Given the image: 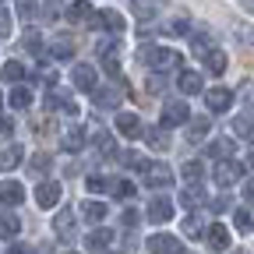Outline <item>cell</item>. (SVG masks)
Segmentation results:
<instances>
[{"label":"cell","instance_id":"1","mask_svg":"<svg viewBox=\"0 0 254 254\" xmlns=\"http://www.w3.org/2000/svg\"><path fill=\"white\" fill-rule=\"evenodd\" d=\"M138 57L148 64V67H155V71H173V67L184 64V57L177 50H170V46H141Z\"/></svg>","mask_w":254,"mask_h":254},{"label":"cell","instance_id":"2","mask_svg":"<svg viewBox=\"0 0 254 254\" xmlns=\"http://www.w3.org/2000/svg\"><path fill=\"white\" fill-rule=\"evenodd\" d=\"M141 177H145L148 187H170L173 184V170L166 163H148V159H145V166H141Z\"/></svg>","mask_w":254,"mask_h":254},{"label":"cell","instance_id":"3","mask_svg":"<svg viewBox=\"0 0 254 254\" xmlns=\"http://www.w3.org/2000/svg\"><path fill=\"white\" fill-rule=\"evenodd\" d=\"M240 177H244V166L233 163V155H230V159H219V163H215V184H219V187H233Z\"/></svg>","mask_w":254,"mask_h":254},{"label":"cell","instance_id":"4","mask_svg":"<svg viewBox=\"0 0 254 254\" xmlns=\"http://www.w3.org/2000/svg\"><path fill=\"white\" fill-rule=\"evenodd\" d=\"M88 25H92V28H106V32H113V36H120V32L127 28L124 14H117V11H95Z\"/></svg>","mask_w":254,"mask_h":254},{"label":"cell","instance_id":"5","mask_svg":"<svg viewBox=\"0 0 254 254\" xmlns=\"http://www.w3.org/2000/svg\"><path fill=\"white\" fill-rule=\"evenodd\" d=\"M145 219H148V222H155V226L170 222V219H173V201H170V198H152V201H148Z\"/></svg>","mask_w":254,"mask_h":254},{"label":"cell","instance_id":"6","mask_svg":"<svg viewBox=\"0 0 254 254\" xmlns=\"http://www.w3.org/2000/svg\"><path fill=\"white\" fill-rule=\"evenodd\" d=\"M205 201H208V194H205L201 180H190V184L180 190V205H184V208H190V212H194V208H201Z\"/></svg>","mask_w":254,"mask_h":254},{"label":"cell","instance_id":"7","mask_svg":"<svg viewBox=\"0 0 254 254\" xmlns=\"http://www.w3.org/2000/svg\"><path fill=\"white\" fill-rule=\"evenodd\" d=\"M205 103H208L212 113H226V110L233 106V92H230V88H222V85H215V88L205 92Z\"/></svg>","mask_w":254,"mask_h":254},{"label":"cell","instance_id":"8","mask_svg":"<svg viewBox=\"0 0 254 254\" xmlns=\"http://www.w3.org/2000/svg\"><path fill=\"white\" fill-rule=\"evenodd\" d=\"M60 180H43L39 187H36V201H39V208H53L57 201H60Z\"/></svg>","mask_w":254,"mask_h":254},{"label":"cell","instance_id":"9","mask_svg":"<svg viewBox=\"0 0 254 254\" xmlns=\"http://www.w3.org/2000/svg\"><path fill=\"white\" fill-rule=\"evenodd\" d=\"M190 120V110H187V103H166L163 106V127H180V124H187Z\"/></svg>","mask_w":254,"mask_h":254},{"label":"cell","instance_id":"10","mask_svg":"<svg viewBox=\"0 0 254 254\" xmlns=\"http://www.w3.org/2000/svg\"><path fill=\"white\" fill-rule=\"evenodd\" d=\"M145 247L155 251V254H177V251H184V244H180L177 237H170V233H155V237H148Z\"/></svg>","mask_w":254,"mask_h":254},{"label":"cell","instance_id":"11","mask_svg":"<svg viewBox=\"0 0 254 254\" xmlns=\"http://www.w3.org/2000/svg\"><path fill=\"white\" fill-rule=\"evenodd\" d=\"M117 134H124V138H141L145 127H141L138 113H117Z\"/></svg>","mask_w":254,"mask_h":254},{"label":"cell","instance_id":"12","mask_svg":"<svg viewBox=\"0 0 254 254\" xmlns=\"http://www.w3.org/2000/svg\"><path fill=\"white\" fill-rule=\"evenodd\" d=\"M99 60L106 64V71H110V74H117V71H120V43H117V39L99 43Z\"/></svg>","mask_w":254,"mask_h":254},{"label":"cell","instance_id":"13","mask_svg":"<svg viewBox=\"0 0 254 254\" xmlns=\"http://www.w3.org/2000/svg\"><path fill=\"white\" fill-rule=\"evenodd\" d=\"M0 201H4L7 208H18L25 201V187L18 180H4V184H0Z\"/></svg>","mask_w":254,"mask_h":254},{"label":"cell","instance_id":"14","mask_svg":"<svg viewBox=\"0 0 254 254\" xmlns=\"http://www.w3.org/2000/svg\"><path fill=\"white\" fill-rule=\"evenodd\" d=\"M71 78H74V85L81 92H92L95 85H99V74H95V67H88V64H78V67L71 71Z\"/></svg>","mask_w":254,"mask_h":254},{"label":"cell","instance_id":"15","mask_svg":"<svg viewBox=\"0 0 254 254\" xmlns=\"http://www.w3.org/2000/svg\"><path fill=\"white\" fill-rule=\"evenodd\" d=\"M74 36H57L53 43H50V57H57V60H71L74 57Z\"/></svg>","mask_w":254,"mask_h":254},{"label":"cell","instance_id":"16","mask_svg":"<svg viewBox=\"0 0 254 254\" xmlns=\"http://www.w3.org/2000/svg\"><path fill=\"white\" fill-rule=\"evenodd\" d=\"M85 247H88V251H106V247H113V230L95 226V230L85 237Z\"/></svg>","mask_w":254,"mask_h":254},{"label":"cell","instance_id":"17","mask_svg":"<svg viewBox=\"0 0 254 254\" xmlns=\"http://www.w3.org/2000/svg\"><path fill=\"white\" fill-rule=\"evenodd\" d=\"M205 67H208V74H215V78H219V74H226V67H230V57L222 53V50H215V46H212V50L205 53Z\"/></svg>","mask_w":254,"mask_h":254},{"label":"cell","instance_id":"18","mask_svg":"<svg viewBox=\"0 0 254 254\" xmlns=\"http://www.w3.org/2000/svg\"><path fill=\"white\" fill-rule=\"evenodd\" d=\"M64 14H67L74 25H88V21H92V14H95V7L88 4V0H74V4L64 11Z\"/></svg>","mask_w":254,"mask_h":254},{"label":"cell","instance_id":"19","mask_svg":"<svg viewBox=\"0 0 254 254\" xmlns=\"http://www.w3.org/2000/svg\"><path fill=\"white\" fill-rule=\"evenodd\" d=\"M205 237H208V247H215V251H230V230L222 226V222L208 226V230H205Z\"/></svg>","mask_w":254,"mask_h":254},{"label":"cell","instance_id":"20","mask_svg":"<svg viewBox=\"0 0 254 254\" xmlns=\"http://www.w3.org/2000/svg\"><path fill=\"white\" fill-rule=\"evenodd\" d=\"M53 230H57L60 237H74V212H71V208H60V212L53 215Z\"/></svg>","mask_w":254,"mask_h":254},{"label":"cell","instance_id":"21","mask_svg":"<svg viewBox=\"0 0 254 254\" xmlns=\"http://www.w3.org/2000/svg\"><path fill=\"white\" fill-rule=\"evenodd\" d=\"M145 141L152 152H166L170 148V134H166V127H148L145 131Z\"/></svg>","mask_w":254,"mask_h":254},{"label":"cell","instance_id":"22","mask_svg":"<svg viewBox=\"0 0 254 254\" xmlns=\"http://www.w3.org/2000/svg\"><path fill=\"white\" fill-rule=\"evenodd\" d=\"M92 95H95V106H106V110H117L120 99H124L120 92H113V88H99V85L92 88Z\"/></svg>","mask_w":254,"mask_h":254},{"label":"cell","instance_id":"23","mask_svg":"<svg viewBox=\"0 0 254 254\" xmlns=\"http://www.w3.org/2000/svg\"><path fill=\"white\" fill-rule=\"evenodd\" d=\"M177 85H180L184 95H198V92H201V74H198V71H180Z\"/></svg>","mask_w":254,"mask_h":254},{"label":"cell","instance_id":"24","mask_svg":"<svg viewBox=\"0 0 254 254\" xmlns=\"http://www.w3.org/2000/svg\"><path fill=\"white\" fill-rule=\"evenodd\" d=\"M21 233V219L7 208V212H0V237H18Z\"/></svg>","mask_w":254,"mask_h":254},{"label":"cell","instance_id":"25","mask_svg":"<svg viewBox=\"0 0 254 254\" xmlns=\"http://www.w3.org/2000/svg\"><path fill=\"white\" fill-rule=\"evenodd\" d=\"M78 208H81V215H85L88 222H103V219H106V212H110L103 201H95V198H92V201H81Z\"/></svg>","mask_w":254,"mask_h":254},{"label":"cell","instance_id":"26","mask_svg":"<svg viewBox=\"0 0 254 254\" xmlns=\"http://www.w3.org/2000/svg\"><path fill=\"white\" fill-rule=\"evenodd\" d=\"M60 145H64V152H81L85 148V131L81 127H71V131L60 138Z\"/></svg>","mask_w":254,"mask_h":254},{"label":"cell","instance_id":"27","mask_svg":"<svg viewBox=\"0 0 254 254\" xmlns=\"http://www.w3.org/2000/svg\"><path fill=\"white\" fill-rule=\"evenodd\" d=\"M7 103H11L14 110H28V106H32V92H28L25 85L14 81V88H11V95H7Z\"/></svg>","mask_w":254,"mask_h":254},{"label":"cell","instance_id":"28","mask_svg":"<svg viewBox=\"0 0 254 254\" xmlns=\"http://www.w3.org/2000/svg\"><path fill=\"white\" fill-rule=\"evenodd\" d=\"M208 127H212V124H208L205 117H198V120H187V141H190V145H198V141L208 134Z\"/></svg>","mask_w":254,"mask_h":254},{"label":"cell","instance_id":"29","mask_svg":"<svg viewBox=\"0 0 254 254\" xmlns=\"http://www.w3.org/2000/svg\"><path fill=\"white\" fill-rule=\"evenodd\" d=\"M233 152H237L233 138H215V141L208 145V155H212V159H230Z\"/></svg>","mask_w":254,"mask_h":254},{"label":"cell","instance_id":"30","mask_svg":"<svg viewBox=\"0 0 254 254\" xmlns=\"http://www.w3.org/2000/svg\"><path fill=\"white\" fill-rule=\"evenodd\" d=\"M233 134L237 138H254V113H240L233 120Z\"/></svg>","mask_w":254,"mask_h":254},{"label":"cell","instance_id":"31","mask_svg":"<svg viewBox=\"0 0 254 254\" xmlns=\"http://www.w3.org/2000/svg\"><path fill=\"white\" fill-rule=\"evenodd\" d=\"M0 74H4V81H11V85H14V81H21L28 71L21 67V60H7L4 67H0Z\"/></svg>","mask_w":254,"mask_h":254},{"label":"cell","instance_id":"32","mask_svg":"<svg viewBox=\"0 0 254 254\" xmlns=\"http://www.w3.org/2000/svg\"><path fill=\"white\" fill-rule=\"evenodd\" d=\"M21 163V148L18 145H7L4 152H0V170H14Z\"/></svg>","mask_w":254,"mask_h":254},{"label":"cell","instance_id":"33","mask_svg":"<svg viewBox=\"0 0 254 254\" xmlns=\"http://www.w3.org/2000/svg\"><path fill=\"white\" fill-rule=\"evenodd\" d=\"M131 11H134L141 21H152V18H155V0H131Z\"/></svg>","mask_w":254,"mask_h":254},{"label":"cell","instance_id":"34","mask_svg":"<svg viewBox=\"0 0 254 254\" xmlns=\"http://www.w3.org/2000/svg\"><path fill=\"white\" fill-rule=\"evenodd\" d=\"M201 233H205V222H201L198 215H187V219H184V237H190V240H198Z\"/></svg>","mask_w":254,"mask_h":254},{"label":"cell","instance_id":"35","mask_svg":"<svg viewBox=\"0 0 254 254\" xmlns=\"http://www.w3.org/2000/svg\"><path fill=\"white\" fill-rule=\"evenodd\" d=\"M233 226H237L240 233H251V230H254V215H251L247 208H237V212H233Z\"/></svg>","mask_w":254,"mask_h":254},{"label":"cell","instance_id":"36","mask_svg":"<svg viewBox=\"0 0 254 254\" xmlns=\"http://www.w3.org/2000/svg\"><path fill=\"white\" fill-rule=\"evenodd\" d=\"M39 11H43V18H46V21H57V18L64 14V4H60V0H43Z\"/></svg>","mask_w":254,"mask_h":254},{"label":"cell","instance_id":"37","mask_svg":"<svg viewBox=\"0 0 254 254\" xmlns=\"http://www.w3.org/2000/svg\"><path fill=\"white\" fill-rule=\"evenodd\" d=\"M85 187L92 190V194H103V190H113V184H110L106 177H99V173H92V177L85 180Z\"/></svg>","mask_w":254,"mask_h":254},{"label":"cell","instance_id":"38","mask_svg":"<svg viewBox=\"0 0 254 254\" xmlns=\"http://www.w3.org/2000/svg\"><path fill=\"white\" fill-rule=\"evenodd\" d=\"M21 39H25V50H28V53H43V39H39V32H36V28H28Z\"/></svg>","mask_w":254,"mask_h":254},{"label":"cell","instance_id":"39","mask_svg":"<svg viewBox=\"0 0 254 254\" xmlns=\"http://www.w3.org/2000/svg\"><path fill=\"white\" fill-rule=\"evenodd\" d=\"M53 166V155L50 152H36V155H32V170H36V173H46Z\"/></svg>","mask_w":254,"mask_h":254},{"label":"cell","instance_id":"40","mask_svg":"<svg viewBox=\"0 0 254 254\" xmlns=\"http://www.w3.org/2000/svg\"><path fill=\"white\" fill-rule=\"evenodd\" d=\"M95 148H99V155H113V134L99 131L95 134Z\"/></svg>","mask_w":254,"mask_h":254},{"label":"cell","instance_id":"41","mask_svg":"<svg viewBox=\"0 0 254 254\" xmlns=\"http://www.w3.org/2000/svg\"><path fill=\"white\" fill-rule=\"evenodd\" d=\"M187 180H201V173H205V166L198 163V159H190V163H184V170H180Z\"/></svg>","mask_w":254,"mask_h":254},{"label":"cell","instance_id":"42","mask_svg":"<svg viewBox=\"0 0 254 254\" xmlns=\"http://www.w3.org/2000/svg\"><path fill=\"white\" fill-rule=\"evenodd\" d=\"M237 39H240V46H244V50H254V28L237 25Z\"/></svg>","mask_w":254,"mask_h":254},{"label":"cell","instance_id":"43","mask_svg":"<svg viewBox=\"0 0 254 254\" xmlns=\"http://www.w3.org/2000/svg\"><path fill=\"white\" fill-rule=\"evenodd\" d=\"M120 166H134V170H141L145 159H141L138 152H120Z\"/></svg>","mask_w":254,"mask_h":254},{"label":"cell","instance_id":"44","mask_svg":"<svg viewBox=\"0 0 254 254\" xmlns=\"http://www.w3.org/2000/svg\"><path fill=\"white\" fill-rule=\"evenodd\" d=\"M190 50H194L198 57H205V53L212 50V43H208V36H194V39H190Z\"/></svg>","mask_w":254,"mask_h":254},{"label":"cell","instance_id":"45","mask_svg":"<svg viewBox=\"0 0 254 254\" xmlns=\"http://www.w3.org/2000/svg\"><path fill=\"white\" fill-rule=\"evenodd\" d=\"M113 194H117V198H131V194H134V184H131V180L113 184Z\"/></svg>","mask_w":254,"mask_h":254},{"label":"cell","instance_id":"46","mask_svg":"<svg viewBox=\"0 0 254 254\" xmlns=\"http://www.w3.org/2000/svg\"><path fill=\"white\" fill-rule=\"evenodd\" d=\"M11 36V11L0 7V39H7Z\"/></svg>","mask_w":254,"mask_h":254},{"label":"cell","instance_id":"47","mask_svg":"<svg viewBox=\"0 0 254 254\" xmlns=\"http://www.w3.org/2000/svg\"><path fill=\"white\" fill-rule=\"evenodd\" d=\"M14 134V120L11 117H0V141H7Z\"/></svg>","mask_w":254,"mask_h":254},{"label":"cell","instance_id":"48","mask_svg":"<svg viewBox=\"0 0 254 254\" xmlns=\"http://www.w3.org/2000/svg\"><path fill=\"white\" fill-rule=\"evenodd\" d=\"M14 4H18V14H21V18H32V14H36V0H14Z\"/></svg>","mask_w":254,"mask_h":254},{"label":"cell","instance_id":"49","mask_svg":"<svg viewBox=\"0 0 254 254\" xmlns=\"http://www.w3.org/2000/svg\"><path fill=\"white\" fill-rule=\"evenodd\" d=\"M138 219H141V215H138L134 208H127V212L120 215V222H124V226H127V230H131V226H138Z\"/></svg>","mask_w":254,"mask_h":254},{"label":"cell","instance_id":"50","mask_svg":"<svg viewBox=\"0 0 254 254\" xmlns=\"http://www.w3.org/2000/svg\"><path fill=\"white\" fill-rule=\"evenodd\" d=\"M145 88H148V92H163V78H159V74H152V78L145 81Z\"/></svg>","mask_w":254,"mask_h":254},{"label":"cell","instance_id":"51","mask_svg":"<svg viewBox=\"0 0 254 254\" xmlns=\"http://www.w3.org/2000/svg\"><path fill=\"white\" fill-rule=\"evenodd\" d=\"M226 208H230V198H226V194L212 201V212H226Z\"/></svg>","mask_w":254,"mask_h":254},{"label":"cell","instance_id":"52","mask_svg":"<svg viewBox=\"0 0 254 254\" xmlns=\"http://www.w3.org/2000/svg\"><path fill=\"white\" fill-rule=\"evenodd\" d=\"M187 28H190V25H187L184 18H177V21L170 25V32H177V36H184V32H187Z\"/></svg>","mask_w":254,"mask_h":254},{"label":"cell","instance_id":"53","mask_svg":"<svg viewBox=\"0 0 254 254\" xmlns=\"http://www.w3.org/2000/svg\"><path fill=\"white\" fill-rule=\"evenodd\" d=\"M244 198H251V201H254V184H244Z\"/></svg>","mask_w":254,"mask_h":254},{"label":"cell","instance_id":"54","mask_svg":"<svg viewBox=\"0 0 254 254\" xmlns=\"http://www.w3.org/2000/svg\"><path fill=\"white\" fill-rule=\"evenodd\" d=\"M244 7H247V11H251V14H254V0H244Z\"/></svg>","mask_w":254,"mask_h":254},{"label":"cell","instance_id":"55","mask_svg":"<svg viewBox=\"0 0 254 254\" xmlns=\"http://www.w3.org/2000/svg\"><path fill=\"white\" fill-rule=\"evenodd\" d=\"M247 166H251V170H254V152H251V159H247Z\"/></svg>","mask_w":254,"mask_h":254},{"label":"cell","instance_id":"56","mask_svg":"<svg viewBox=\"0 0 254 254\" xmlns=\"http://www.w3.org/2000/svg\"><path fill=\"white\" fill-rule=\"evenodd\" d=\"M0 106H4V95H0Z\"/></svg>","mask_w":254,"mask_h":254}]
</instances>
